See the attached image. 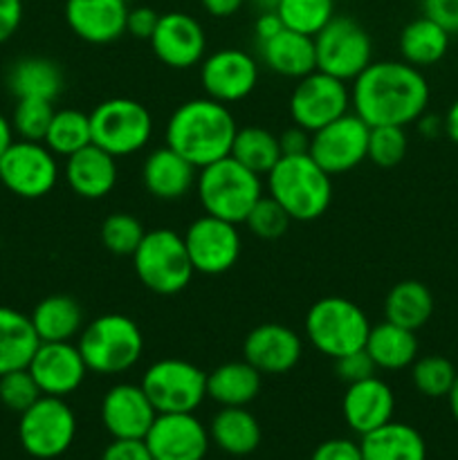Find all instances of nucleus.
I'll return each instance as SVG.
<instances>
[{
	"instance_id": "nucleus-13",
	"label": "nucleus",
	"mask_w": 458,
	"mask_h": 460,
	"mask_svg": "<svg viewBox=\"0 0 458 460\" xmlns=\"http://www.w3.org/2000/svg\"><path fill=\"white\" fill-rule=\"evenodd\" d=\"M350 108V90L346 81L314 70L296 81L290 94L292 124L301 126L308 133L323 128L330 121L339 119Z\"/></svg>"
},
{
	"instance_id": "nucleus-4",
	"label": "nucleus",
	"mask_w": 458,
	"mask_h": 460,
	"mask_svg": "<svg viewBox=\"0 0 458 460\" xmlns=\"http://www.w3.org/2000/svg\"><path fill=\"white\" fill-rule=\"evenodd\" d=\"M76 346L90 373L119 376L142 359L144 335L128 314L108 313L85 323Z\"/></svg>"
},
{
	"instance_id": "nucleus-58",
	"label": "nucleus",
	"mask_w": 458,
	"mask_h": 460,
	"mask_svg": "<svg viewBox=\"0 0 458 460\" xmlns=\"http://www.w3.org/2000/svg\"><path fill=\"white\" fill-rule=\"evenodd\" d=\"M250 3L254 4V7L259 9V13H260V12H277L278 0H250Z\"/></svg>"
},
{
	"instance_id": "nucleus-5",
	"label": "nucleus",
	"mask_w": 458,
	"mask_h": 460,
	"mask_svg": "<svg viewBox=\"0 0 458 460\" xmlns=\"http://www.w3.org/2000/svg\"><path fill=\"white\" fill-rule=\"evenodd\" d=\"M196 191L205 214L241 225L263 196V178L227 155L198 169Z\"/></svg>"
},
{
	"instance_id": "nucleus-34",
	"label": "nucleus",
	"mask_w": 458,
	"mask_h": 460,
	"mask_svg": "<svg viewBox=\"0 0 458 460\" xmlns=\"http://www.w3.org/2000/svg\"><path fill=\"white\" fill-rule=\"evenodd\" d=\"M449 39L452 36L427 16L413 18L411 22L402 27L400 31V54L402 61H407L413 67L436 66L443 61L449 49Z\"/></svg>"
},
{
	"instance_id": "nucleus-40",
	"label": "nucleus",
	"mask_w": 458,
	"mask_h": 460,
	"mask_svg": "<svg viewBox=\"0 0 458 460\" xmlns=\"http://www.w3.org/2000/svg\"><path fill=\"white\" fill-rule=\"evenodd\" d=\"M144 234L146 229H144L142 220L126 211H115V214L106 216L101 229H99L103 247L115 256H133Z\"/></svg>"
},
{
	"instance_id": "nucleus-7",
	"label": "nucleus",
	"mask_w": 458,
	"mask_h": 460,
	"mask_svg": "<svg viewBox=\"0 0 458 460\" xmlns=\"http://www.w3.org/2000/svg\"><path fill=\"white\" fill-rule=\"evenodd\" d=\"M304 331L314 350L337 359L364 349L371 322L355 301L344 296H323L310 305Z\"/></svg>"
},
{
	"instance_id": "nucleus-26",
	"label": "nucleus",
	"mask_w": 458,
	"mask_h": 460,
	"mask_svg": "<svg viewBox=\"0 0 458 460\" xmlns=\"http://www.w3.org/2000/svg\"><path fill=\"white\" fill-rule=\"evenodd\" d=\"M260 61L269 72L286 79H304L305 75L317 70V52H314L313 36L299 34L283 27L274 39L259 45Z\"/></svg>"
},
{
	"instance_id": "nucleus-17",
	"label": "nucleus",
	"mask_w": 458,
	"mask_h": 460,
	"mask_svg": "<svg viewBox=\"0 0 458 460\" xmlns=\"http://www.w3.org/2000/svg\"><path fill=\"white\" fill-rule=\"evenodd\" d=\"M144 443L153 460H202L211 438L193 413H157Z\"/></svg>"
},
{
	"instance_id": "nucleus-19",
	"label": "nucleus",
	"mask_w": 458,
	"mask_h": 460,
	"mask_svg": "<svg viewBox=\"0 0 458 460\" xmlns=\"http://www.w3.org/2000/svg\"><path fill=\"white\" fill-rule=\"evenodd\" d=\"M27 371L39 385L40 394L54 398H67L75 394L88 376L79 346L72 341H40Z\"/></svg>"
},
{
	"instance_id": "nucleus-59",
	"label": "nucleus",
	"mask_w": 458,
	"mask_h": 460,
	"mask_svg": "<svg viewBox=\"0 0 458 460\" xmlns=\"http://www.w3.org/2000/svg\"><path fill=\"white\" fill-rule=\"evenodd\" d=\"M126 4H133V3H137V0H124Z\"/></svg>"
},
{
	"instance_id": "nucleus-52",
	"label": "nucleus",
	"mask_w": 458,
	"mask_h": 460,
	"mask_svg": "<svg viewBox=\"0 0 458 460\" xmlns=\"http://www.w3.org/2000/svg\"><path fill=\"white\" fill-rule=\"evenodd\" d=\"M283 21L277 12H260L259 18L254 22V36H256V43L263 45L268 43L269 39L278 34L283 30Z\"/></svg>"
},
{
	"instance_id": "nucleus-20",
	"label": "nucleus",
	"mask_w": 458,
	"mask_h": 460,
	"mask_svg": "<svg viewBox=\"0 0 458 460\" xmlns=\"http://www.w3.org/2000/svg\"><path fill=\"white\" fill-rule=\"evenodd\" d=\"M304 341L299 332L283 323H260L242 341V359L260 376H283L301 362Z\"/></svg>"
},
{
	"instance_id": "nucleus-50",
	"label": "nucleus",
	"mask_w": 458,
	"mask_h": 460,
	"mask_svg": "<svg viewBox=\"0 0 458 460\" xmlns=\"http://www.w3.org/2000/svg\"><path fill=\"white\" fill-rule=\"evenodd\" d=\"M22 21V0H0V45L12 39Z\"/></svg>"
},
{
	"instance_id": "nucleus-45",
	"label": "nucleus",
	"mask_w": 458,
	"mask_h": 460,
	"mask_svg": "<svg viewBox=\"0 0 458 460\" xmlns=\"http://www.w3.org/2000/svg\"><path fill=\"white\" fill-rule=\"evenodd\" d=\"M335 362V373L339 380H344L346 385H353V382L366 380V377L375 376V364L368 358V353L364 349L353 350L348 355H341V358L332 359Z\"/></svg>"
},
{
	"instance_id": "nucleus-25",
	"label": "nucleus",
	"mask_w": 458,
	"mask_h": 460,
	"mask_svg": "<svg viewBox=\"0 0 458 460\" xmlns=\"http://www.w3.org/2000/svg\"><path fill=\"white\" fill-rule=\"evenodd\" d=\"M198 169L164 144L148 153L142 166L144 189L157 200H180L196 187Z\"/></svg>"
},
{
	"instance_id": "nucleus-49",
	"label": "nucleus",
	"mask_w": 458,
	"mask_h": 460,
	"mask_svg": "<svg viewBox=\"0 0 458 460\" xmlns=\"http://www.w3.org/2000/svg\"><path fill=\"white\" fill-rule=\"evenodd\" d=\"M101 460H153L144 438H112Z\"/></svg>"
},
{
	"instance_id": "nucleus-16",
	"label": "nucleus",
	"mask_w": 458,
	"mask_h": 460,
	"mask_svg": "<svg viewBox=\"0 0 458 460\" xmlns=\"http://www.w3.org/2000/svg\"><path fill=\"white\" fill-rule=\"evenodd\" d=\"M256 84H259V63L245 49L223 48L202 58L200 85L205 97L229 106L250 97Z\"/></svg>"
},
{
	"instance_id": "nucleus-18",
	"label": "nucleus",
	"mask_w": 458,
	"mask_h": 460,
	"mask_svg": "<svg viewBox=\"0 0 458 460\" xmlns=\"http://www.w3.org/2000/svg\"><path fill=\"white\" fill-rule=\"evenodd\" d=\"M148 43L157 61L175 70H189L198 66L207 52L205 27L187 12L160 13V21Z\"/></svg>"
},
{
	"instance_id": "nucleus-42",
	"label": "nucleus",
	"mask_w": 458,
	"mask_h": 460,
	"mask_svg": "<svg viewBox=\"0 0 458 460\" xmlns=\"http://www.w3.org/2000/svg\"><path fill=\"white\" fill-rule=\"evenodd\" d=\"M54 102L45 99H16V108L12 115L13 133L21 139L43 142L54 117Z\"/></svg>"
},
{
	"instance_id": "nucleus-57",
	"label": "nucleus",
	"mask_w": 458,
	"mask_h": 460,
	"mask_svg": "<svg viewBox=\"0 0 458 460\" xmlns=\"http://www.w3.org/2000/svg\"><path fill=\"white\" fill-rule=\"evenodd\" d=\"M447 400H449V409H452V416H454V420L458 422V377H456V382H454L452 391H449Z\"/></svg>"
},
{
	"instance_id": "nucleus-24",
	"label": "nucleus",
	"mask_w": 458,
	"mask_h": 460,
	"mask_svg": "<svg viewBox=\"0 0 458 460\" xmlns=\"http://www.w3.org/2000/svg\"><path fill=\"white\" fill-rule=\"evenodd\" d=\"M117 157L99 148L97 144H88L75 155L66 157L67 187L85 200L106 198L117 187Z\"/></svg>"
},
{
	"instance_id": "nucleus-55",
	"label": "nucleus",
	"mask_w": 458,
	"mask_h": 460,
	"mask_svg": "<svg viewBox=\"0 0 458 460\" xmlns=\"http://www.w3.org/2000/svg\"><path fill=\"white\" fill-rule=\"evenodd\" d=\"M13 144V126H12V119H7V117L0 112V155H3L4 151H7L9 146Z\"/></svg>"
},
{
	"instance_id": "nucleus-48",
	"label": "nucleus",
	"mask_w": 458,
	"mask_h": 460,
	"mask_svg": "<svg viewBox=\"0 0 458 460\" xmlns=\"http://www.w3.org/2000/svg\"><path fill=\"white\" fill-rule=\"evenodd\" d=\"M310 460H364L359 443L348 438H330L323 440L313 452Z\"/></svg>"
},
{
	"instance_id": "nucleus-14",
	"label": "nucleus",
	"mask_w": 458,
	"mask_h": 460,
	"mask_svg": "<svg viewBox=\"0 0 458 460\" xmlns=\"http://www.w3.org/2000/svg\"><path fill=\"white\" fill-rule=\"evenodd\" d=\"M371 126L355 112H346L339 119L314 130L310 137V157L328 175H341L353 171L366 160Z\"/></svg>"
},
{
	"instance_id": "nucleus-2",
	"label": "nucleus",
	"mask_w": 458,
	"mask_h": 460,
	"mask_svg": "<svg viewBox=\"0 0 458 460\" xmlns=\"http://www.w3.org/2000/svg\"><path fill=\"white\" fill-rule=\"evenodd\" d=\"M236 117L229 106L209 97L189 99L171 112L166 121V146L191 162L196 169L218 162L232 153Z\"/></svg>"
},
{
	"instance_id": "nucleus-51",
	"label": "nucleus",
	"mask_w": 458,
	"mask_h": 460,
	"mask_svg": "<svg viewBox=\"0 0 458 460\" xmlns=\"http://www.w3.org/2000/svg\"><path fill=\"white\" fill-rule=\"evenodd\" d=\"M310 137H313V133H308L301 126H292L278 135V146H281L283 155H305V153H310Z\"/></svg>"
},
{
	"instance_id": "nucleus-32",
	"label": "nucleus",
	"mask_w": 458,
	"mask_h": 460,
	"mask_svg": "<svg viewBox=\"0 0 458 460\" xmlns=\"http://www.w3.org/2000/svg\"><path fill=\"white\" fill-rule=\"evenodd\" d=\"M39 344L30 314L0 305V376L27 368Z\"/></svg>"
},
{
	"instance_id": "nucleus-10",
	"label": "nucleus",
	"mask_w": 458,
	"mask_h": 460,
	"mask_svg": "<svg viewBox=\"0 0 458 460\" xmlns=\"http://www.w3.org/2000/svg\"><path fill=\"white\" fill-rule=\"evenodd\" d=\"M139 385L157 413H193L207 398V373L187 359H157Z\"/></svg>"
},
{
	"instance_id": "nucleus-53",
	"label": "nucleus",
	"mask_w": 458,
	"mask_h": 460,
	"mask_svg": "<svg viewBox=\"0 0 458 460\" xmlns=\"http://www.w3.org/2000/svg\"><path fill=\"white\" fill-rule=\"evenodd\" d=\"M247 0H200L202 9L214 18H229L242 9Z\"/></svg>"
},
{
	"instance_id": "nucleus-36",
	"label": "nucleus",
	"mask_w": 458,
	"mask_h": 460,
	"mask_svg": "<svg viewBox=\"0 0 458 460\" xmlns=\"http://www.w3.org/2000/svg\"><path fill=\"white\" fill-rule=\"evenodd\" d=\"M229 155L263 178L281 160L283 153L278 146V135L268 128H260V126H247V128L236 130Z\"/></svg>"
},
{
	"instance_id": "nucleus-54",
	"label": "nucleus",
	"mask_w": 458,
	"mask_h": 460,
	"mask_svg": "<svg viewBox=\"0 0 458 460\" xmlns=\"http://www.w3.org/2000/svg\"><path fill=\"white\" fill-rule=\"evenodd\" d=\"M443 124H445V135H447L454 144H458V99L449 106Z\"/></svg>"
},
{
	"instance_id": "nucleus-27",
	"label": "nucleus",
	"mask_w": 458,
	"mask_h": 460,
	"mask_svg": "<svg viewBox=\"0 0 458 460\" xmlns=\"http://www.w3.org/2000/svg\"><path fill=\"white\" fill-rule=\"evenodd\" d=\"M7 88L16 99L57 102L66 88V75L57 61L45 57L18 58L7 72Z\"/></svg>"
},
{
	"instance_id": "nucleus-29",
	"label": "nucleus",
	"mask_w": 458,
	"mask_h": 460,
	"mask_svg": "<svg viewBox=\"0 0 458 460\" xmlns=\"http://www.w3.org/2000/svg\"><path fill=\"white\" fill-rule=\"evenodd\" d=\"M263 386V376L250 362H225L207 373V398L220 407H247Z\"/></svg>"
},
{
	"instance_id": "nucleus-41",
	"label": "nucleus",
	"mask_w": 458,
	"mask_h": 460,
	"mask_svg": "<svg viewBox=\"0 0 458 460\" xmlns=\"http://www.w3.org/2000/svg\"><path fill=\"white\" fill-rule=\"evenodd\" d=\"M409 137L404 126H373L368 133L366 160L382 169H393L407 157Z\"/></svg>"
},
{
	"instance_id": "nucleus-35",
	"label": "nucleus",
	"mask_w": 458,
	"mask_h": 460,
	"mask_svg": "<svg viewBox=\"0 0 458 460\" xmlns=\"http://www.w3.org/2000/svg\"><path fill=\"white\" fill-rule=\"evenodd\" d=\"M434 314V295L416 279L395 283L384 299V319L398 326L418 331Z\"/></svg>"
},
{
	"instance_id": "nucleus-11",
	"label": "nucleus",
	"mask_w": 458,
	"mask_h": 460,
	"mask_svg": "<svg viewBox=\"0 0 458 460\" xmlns=\"http://www.w3.org/2000/svg\"><path fill=\"white\" fill-rule=\"evenodd\" d=\"M76 436V416L66 398L40 395L21 413L18 438L31 458L52 460L72 447Z\"/></svg>"
},
{
	"instance_id": "nucleus-37",
	"label": "nucleus",
	"mask_w": 458,
	"mask_h": 460,
	"mask_svg": "<svg viewBox=\"0 0 458 460\" xmlns=\"http://www.w3.org/2000/svg\"><path fill=\"white\" fill-rule=\"evenodd\" d=\"M45 146L57 157H70L84 146L92 144V130H90V115L76 108H63L57 111L49 124L48 135L43 139Z\"/></svg>"
},
{
	"instance_id": "nucleus-1",
	"label": "nucleus",
	"mask_w": 458,
	"mask_h": 460,
	"mask_svg": "<svg viewBox=\"0 0 458 460\" xmlns=\"http://www.w3.org/2000/svg\"><path fill=\"white\" fill-rule=\"evenodd\" d=\"M353 112L368 126H404L420 119L429 106V84L420 67L407 61H373L350 90Z\"/></svg>"
},
{
	"instance_id": "nucleus-30",
	"label": "nucleus",
	"mask_w": 458,
	"mask_h": 460,
	"mask_svg": "<svg viewBox=\"0 0 458 460\" xmlns=\"http://www.w3.org/2000/svg\"><path fill=\"white\" fill-rule=\"evenodd\" d=\"M30 319L40 341H72L85 326L84 308L70 295L45 296L34 305Z\"/></svg>"
},
{
	"instance_id": "nucleus-31",
	"label": "nucleus",
	"mask_w": 458,
	"mask_h": 460,
	"mask_svg": "<svg viewBox=\"0 0 458 460\" xmlns=\"http://www.w3.org/2000/svg\"><path fill=\"white\" fill-rule=\"evenodd\" d=\"M364 350L380 371H404L418 359L416 331L384 319L382 323L371 326Z\"/></svg>"
},
{
	"instance_id": "nucleus-3",
	"label": "nucleus",
	"mask_w": 458,
	"mask_h": 460,
	"mask_svg": "<svg viewBox=\"0 0 458 460\" xmlns=\"http://www.w3.org/2000/svg\"><path fill=\"white\" fill-rule=\"evenodd\" d=\"M268 196H272L292 220L310 223L321 218L332 200V175L305 155H283L268 175Z\"/></svg>"
},
{
	"instance_id": "nucleus-46",
	"label": "nucleus",
	"mask_w": 458,
	"mask_h": 460,
	"mask_svg": "<svg viewBox=\"0 0 458 460\" xmlns=\"http://www.w3.org/2000/svg\"><path fill=\"white\" fill-rule=\"evenodd\" d=\"M160 13L148 4H135L128 7V16H126V34L139 40H151L153 31H155Z\"/></svg>"
},
{
	"instance_id": "nucleus-56",
	"label": "nucleus",
	"mask_w": 458,
	"mask_h": 460,
	"mask_svg": "<svg viewBox=\"0 0 458 460\" xmlns=\"http://www.w3.org/2000/svg\"><path fill=\"white\" fill-rule=\"evenodd\" d=\"M418 124H420V133L427 135V137H436V133H438V130H443L445 133V124H443V119H438V117L422 115L420 119H418Z\"/></svg>"
},
{
	"instance_id": "nucleus-28",
	"label": "nucleus",
	"mask_w": 458,
	"mask_h": 460,
	"mask_svg": "<svg viewBox=\"0 0 458 460\" xmlns=\"http://www.w3.org/2000/svg\"><path fill=\"white\" fill-rule=\"evenodd\" d=\"M359 438L364 460H427L425 438L404 422L391 420Z\"/></svg>"
},
{
	"instance_id": "nucleus-43",
	"label": "nucleus",
	"mask_w": 458,
	"mask_h": 460,
	"mask_svg": "<svg viewBox=\"0 0 458 460\" xmlns=\"http://www.w3.org/2000/svg\"><path fill=\"white\" fill-rule=\"evenodd\" d=\"M290 223L292 218L287 216V211L272 196H268V193L260 196V200L251 207L250 216L245 218L247 229L254 236L263 238V241H277V238H281L290 229Z\"/></svg>"
},
{
	"instance_id": "nucleus-9",
	"label": "nucleus",
	"mask_w": 458,
	"mask_h": 460,
	"mask_svg": "<svg viewBox=\"0 0 458 460\" xmlns=\"http://www.w3.org/2000/svg\"><path fill=\"white\" fill-rule=\"evenodd\" d=\"M314 39L317 70L341 81H355L373 63V39L362 22L350 16H332Z\"/></svg>"
},
{
	"instance_id": "nucleus-38",
	"label": "nucleus",
	"mask_w": 458,
	"mask_h": 460,
	"mask_svg": "<svg viewBox=\"0 0 458 460\" xmlns=\"http://www.w3.org/2000/svg\"><path fill=\"white\" fill-rule=\"evenodd\" d=\"M277 13L287 30L314 36L335 16V0H278Z\"/></svg>"
},
{
	"instance_id": "nucleus-8",
	"label": "nucleus",
	"mask_w": 458,
	"mask_h": 460,
	"mask_svg": "<svg viewBox=\"0 0 458 460\" xmlns=\"http://www.w3.org/2000/svg\"><path fill=\"white\" fill-rule=\"evenodd\" d=\"M92 144L115 157L142 151L153 137V117L144 103L128 97H112L90 112Z\"/></svg>"
},
{
	"instance_id": "nucleus-6",
	"label": "nucleus",
	"mask_w": 458,
	"mask_h": 460,
	"mask_svg": "<svg viewBox=\"0 0 458 460\" xmlns=\"http://www.w3.org/2000/svg\"><path fill=\"white\" fill-rule=\"evenodd\" d=\"M130 259L139 283L162 296L182 292L196 274L184 238L169 227H157L144 234Z\"/></svg>"
},
{
	"instance_id": "nucleus-39",
	"label": "nucleus",
	"mask_w": 458,
	"mask_h": 460,
	"mask_svg": "<svg viewBox=\"0 0 458 460\" xmlns=\"http://www.w3.org/2000/svg\"><path fill=\"white\" fill-rule=\"evenodd\" d=\"M458 371L443 355H425L411 364V382L427 398H447Z\"/></svg>"
},
{
	"instance_id": "nucleus-21",
	"label": "nucleus",
	"mask_w": 458,
	"mask_h": 460,
	"mask_svg": "<svg viewBox=\"0 0 458 460\" xmlns=\"http://www.w3.org/2000/svg\"><path fill=\"white\" fill-rule=\"evenodd\" d=\"M157 418L142 385L110 386L101 400V422L112 438H144Z\"/></svg>"
},
{
	"instance_id": "nucleus-44",
	"label": "nucleus",
	"mask_w": 458,
	"mask_h": 460,
	"mask_svg": "<svg viewBox=\"0 0 458 460\" xmlns=\"http://www.w3.org/2000/svg\"><path fill=\"white\" fill-rule=\"evenodd\" d=\"M40 389L27 368L0 376V402L13 413H22L40 398Z\"/></svg>"
},
{
	"instance_id": "nucleus-23",
	"label": "nucleus",
	"mask_w": 458,
	"mask_h": 460,
	"mask_svg": "<svg viewBox=\"0 0 458 460\" xmlns=\"http://www.w3.org/2000/svg\"><path fill=\"white\" fill-rule=\"evenodd\" d=\"M393 389L377 376L346 386L344 400H341V413H344L348 429L355 431L357 436L368 434V431L393 420Z\"/></svg>"
},
{
	"instance_id": "nucleus-15",
	"label": "nucleus",
	"mask_w": 458,
	"mask_h": 460,
	"mask_svg": "<svg viewBox=\"0 0 458 460\" xmlns=\"http://www.w3.org/2000/svg\"><path fill=\"white\" fill-rule=\"evenodd\" d=\"M189 259L196 272L218 277L229 272L241 256V232L238 225L216 216H200L182 234Z\"/></svg>"
},
{
	"instance_id": "nucleus-22",
	"label": "nucleus",
	"mask_w": 458,
	"mask_h": 460,
	"mask_svg": "<svg viewBox=\"0 0 458 460\" xmlns=\"http://www.w3.org/2000/svg\"><path fill=\"white\" fill-rule=\"evenodd\" d=\"M128 4L124 0H66L72 34L90 45H108L126 34Z\"/></svg>"
},
{
	"instance_id": "nucleus-33",
	"label": "nucleus",
	"mask_w": 458,
	"mask_h": 460,
	"mask_svg": "<svg viewBox=\"0 0 458 460\" xmlns=\"http://www.w3.org/2000/svg\"><path fill=\"white\" fill-rule=\"evenodd\" d=\"M209 438L229 456H247L260 445V425L245 407H223L211 420Z\"/></svg>"
},
{
	"instance_id": "nucleus-12",
	"label": "nucleus",
	"mask_w": 458,
	"mask_h": 460,
	"mask_svg": "<svg viewBox=\"0 0 458 460\" xmlns=\"http://www.w3.org/2000/svg\"><path fill=\"white\" fill-rule=\"evenodd\" d=\"M0 182L13 196L39 200L57 187V155L43 142L13 139L12 146L0 155Z\"/></svg>"
},
{
	"instance_id": "nucleus-47",
	"label": "nucleus",
	"mask_w": 458,
	"mask_h": 460,
	"mask_svg": "<svg viewBox=\"0 0 458 460\" xmlns=\"http://www.w3.org/2000/svg\"><path fill=\"white\" fill-rule=\"evenodd\" d=\"M422 16L438 22L449 36L458 34V0H420Z\"/></svg>"
}]
</instances>
